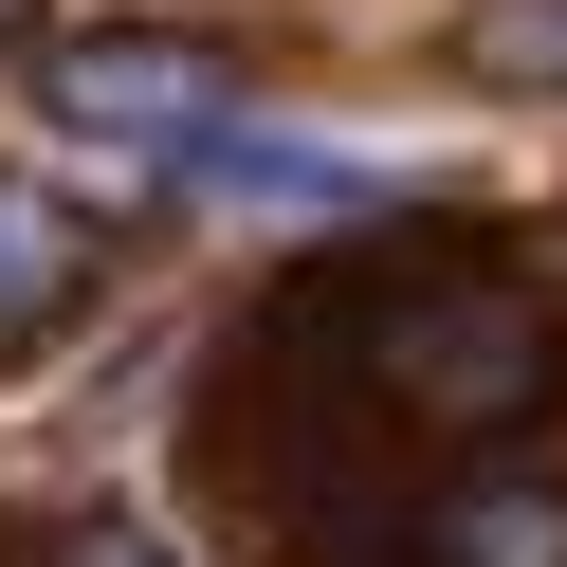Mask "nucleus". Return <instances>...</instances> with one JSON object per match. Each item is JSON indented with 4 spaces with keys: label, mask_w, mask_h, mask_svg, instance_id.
Masks as SVG:
<instances>
[{
    "label": "nucleus",
    "mask_w": 567,
    "mask_h": 567,
    "mask_svg": "<svg viewBox=\"0 0 567 567\" xmlns=\"http://www.w3.org/2000/svg\"><path fill=\"white\" fill-rule=\"evenodd\" d=\"M38 92H55V128H111V147H165V165H184L202 128H238V74L184 55V38H55Z\"/></svg>",
    "instance_id": "1"
},
{
    "label": "nucleus",
    "mask_w": 567,
    "mask_h": 567,
    "mask_svg": "<svg viewBox=\"0 0 567 567\" xmlns=\"http://www.w3.org/2000/svg\"><path fill=\"white\" fill-rule=\"evenodd\" d=\"M384 567H567V476L549 457H440L384 530Z\"/></svg>",
    "instance_id": "2"
},
{
    "label": "nucleus",
    "mask_w": 567,
    "mask_h": 567,
    "mask_svg": "<svg viewBox=\"0 0 567 567\" xmlns=\"http://www.w3.org/2000/svg\"><path fill=\"white\" fill-rule=\"evenodd\" d=\"M111 275V238L74 220L55 184H0V330H55V311Z\"/></svg>",
    "instance_id": "3"
},
{
    "label": "nucleus",
    "mask_w": 567,
    "mask_h": 567,
    "mask_svg": "<svg viewBox=\"0 0 567 567\" xmlns=\"http://www.w3.org/2000/svg\"><path fill=\"white\" fill-rule=\"evenodd\" d=\"M457 55H476L494 92H567V0H494V19H476Z\"/></svg>",
    "instance_id": "4"
},
{
    "label": "nucleus",
    "mask_w": 567,
    "mask_h": 567,
    "mask_svg": "<svg viewBox=\"0 0 567 567\" xmlns=\"http://www.w3.org/2000/svg\"><path fill=\"white\" fill-rule=\"evenodd\" d=\"M38 567H184V549H165V530H128V513H74Z\"/></svg>",
    "instance_id": "5"
},
{
    "label": "nucleus",
    "mask_w": 567,
    "mask_h": 567,
    "mask_svg": "<svg viewBox=\"0 0 567 567\" xmlns=\"http://www.w3.org/2000/svg\"><path fill=\"white\" fill-rule=\"evenodd\" d=\"M19 19H38V0H0V38H19Z\"/></svg>",
    "instance_id": "6"
}]
</instances>
